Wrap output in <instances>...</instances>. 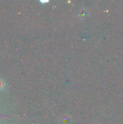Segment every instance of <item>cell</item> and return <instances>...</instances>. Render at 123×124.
Instances as JSON below:
<instances>
[{
	"instance_id": "6da1fadb",
	"label": "cell",
	"mask_w": 123,
	"mask_h": 124,
	"mask_svg": "<svg viewBox=\"0 0 123 124\" xmlns=\"http://www.w3.org/2000/svg\"><path fill=\"white\" fill-rule=\"evenodd\" d=\"M88 11L86 9H83L80 12V17H86L88 14Z\"/></svg>"
},
{
	"instance_id": "7a4b0ae2",
	"label": "cell",
	"mask_w": 123,
	"mask_h": 124,
	"mask_svg": "<svg viewBox=\"0 0 123 124\" xmlns=\"http://www.w3.org/2000/svg\"><path fill=\"white\" fill-rule=\"evenodd\" d=\"M62 121L63 123H65V124H69V123L70 122V118L67 117V116H64L63 118H62Z\"/></svg>"
},
{
	"instance_id": "3957f363",
	"label": "cell",
	"mask_w": 123,
	"mask_h": 124,
	"mask_svg": "<svg viewBox=\"0 0 123 124\" xmlns=\"http://www.w3.org/2000/svg\"><path fill=\"white\" fill-rule=\"evenodd\" d=\"M4 81H3V80L0 79V89H3V88H4Z\"/></svg>"
}]
</instances>
